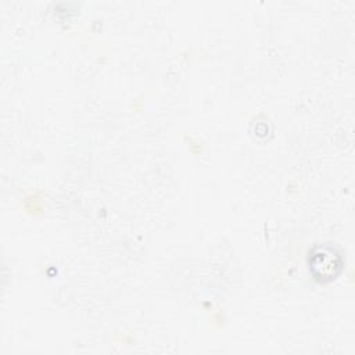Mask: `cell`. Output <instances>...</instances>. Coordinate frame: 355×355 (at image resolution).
<instances>
[{"label": "cell", "instance_id": "1", "mask_svg": "<svg viewBox=\"0 0 355 355\" xmlns=\"http://www.w3.org/2000/svg\"><path fill=\"white\" fill-rule=\"evenodd\" d=\"M309 272L318 282H330L343 269V258L331 244L316 245L309 254Z\"/></svg>", "mask_w": 355, "mask_h": 355}]
</instances>
